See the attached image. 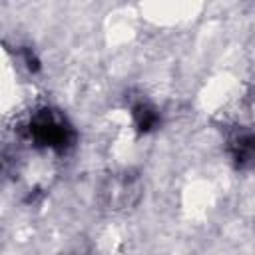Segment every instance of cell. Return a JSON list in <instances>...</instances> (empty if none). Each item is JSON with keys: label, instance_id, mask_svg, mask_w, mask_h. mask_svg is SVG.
Masks as SVG:
<instances>
[{"label": "cell", "instance_id": "1", "mask_svg": "<svg viewBox=\"0 0 255 255\" xmlns=\"http://www.w3.org/2000/svg\"><path fill=\"white\" fill-rule=\"evenodd\" d=\"M22 137L36 149L68 153L76 145V129L64 112L44 106L34 110L20 126Z\"/></svg>", "mask_w": 255, "mask_h": 255}, {"label": "cell", "instance_id": "2", "mask_svg": "<svg viewBox=\"0 0 255 255\" xmlns=\"http://www.w3.org/2000/svg\"><path fill=\"white\" fill-rule=\"evenodd\" d=\"M141 191V181L135 173H112L100 187V203L110 211H126L139 201Z\"/></svg>", "mask_w": 255, "mask_h": 255}, {"label": "cell", "instance_id": "3", "mask_svg": "<svg viewBox=\"0 0 255 255\" xmlns=\"http://www.w3.org/2000/svg\"><path fill=\"white\" fill-rule=\"evenodd\" d=\"M229 157L239 169H255V129H241L227 141Z\"/></svg>", "mask_w": 255, "mask_h": 255}, {"label": "cell", "instance_id": "4", "mask_svg": "<svg viewBox=\"0 0 255 255\" xmlns=\"http://www.w3.org/2000/svg\"><path fill=\"white\" fill-rule=\"evenodd\" d=\"M131 116H133V124H135L139 133H147V131L155 129L157 124H159L157 110L145 100H139V102H135L131 106Z\"/></svg>", "mask_w": 255, "mask_h": 255}]
</instances>
